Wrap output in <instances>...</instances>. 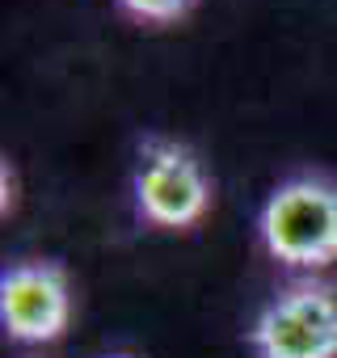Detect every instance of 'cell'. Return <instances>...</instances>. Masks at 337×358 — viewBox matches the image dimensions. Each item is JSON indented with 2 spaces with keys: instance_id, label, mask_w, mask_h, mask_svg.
<instances>
[{
  "instance_id": "obj_5",
  "label": "cell",
  "mask_w": 337,
  "mask_h": 358,
  "mask_svg": "<svg viewBox=\"0 0 337 358\" xmlns=\"http://www.w3.org/2000/svg\"><path fill=\"white\" fill-rule=\"evenodd\" d=\"M118 9L135 22H178L194 9V0H118Z\"/></svg>"
},
{
  "instance_id": "obj_6",
  "label": "cell",
  "mask_w": 337,
  "mask_h": 358,
  "mask_svg": "<svg viewBox=\"0 0 337 358\" xmlns=\"http://www.w3.org/2000/svg\"><path fill=\"white\" fill-rule=\"evenodd\" d=\"M13 207V169H9V160H5V211Z\"/></svg>"
},
{
  "instance_id": "obj_3",
  "label": "cell",
  "mask_w": 337,
  "mask_h": 358,
  "mask_svg": "<svg viewBox=\"0 0 337 358\" xmlns=\"http://www.w3.org/2000/svg\"><path fill=\"white\" fill-rule=\"evenodd\" d=\"M135 207L156 228H190L211 207V182L199 156L173 139H143L135 169Z\"/></svg>"
},
{
  "instance_id": "obj_7",
  "label": "cell",
  "mask_w": 337,
  "mask_h": 358,
  "mask_svg": "<svg viewBox=\"0 0 337 358\" xmlns=\"http://www.w3.org/2000/svg\"><path fill=\"white\" fill-rule=\"evenodd\" d=\"M110 358H131V354H110Z\"/></svg>"
},
{
  "instance_id": "obj_1",
  "label": "cell",
  "mask_w": 337,
  "mask_h": 358,
  "mask_svg": "<svg viewBox=\"0 0 337 358\" xmlns=\"http://www.w3.org/2000/svg\"><path fill=\"white\" fill-rule=\"evenodd\" d=\"M261 245L291 270H324L337 262V186L316 173L287 177L257 215Z\"/></svg>"
},
{
  "instance_id": "obj_4",
  "label": "cell",
  "mask_w": 337,
  "mask_h": 358,
  "mask_svg": "<svg viewBox=\"0 0 337 358\" xmlns=\"http://www.w3.org/2000/svg\"><path fill=\"white\" fill-rule=\"evenodd\" d=\"M72 291L55 262H17L0 274V324L13 341L43 345L68 329Z\"/></svg>"
},
{
  "instance_id": "obj_2",
  "label": "cell",
  "mask_w": 337,
  "mask_h": 358,
  "mask_svg": "<svg viewBox=\"0 0 337 358\" xmlns=\"http://www.w3.org/2000/svg\"><path fill=\"white\" fill-rule=\"evenodd\" d=\"M257 358H337V291L316 278L282 287L253 320Z\"/></svg>"
}]
</instances>
